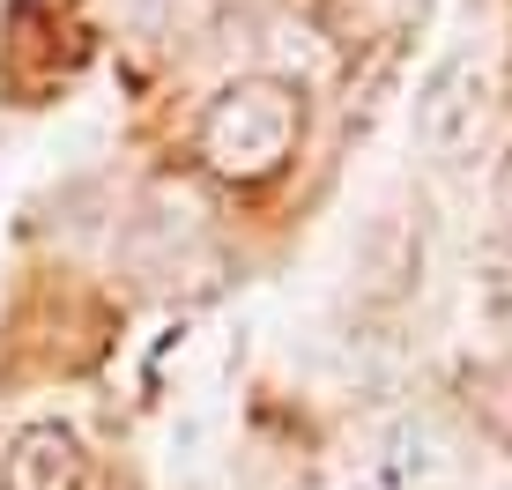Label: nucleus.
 Wrapping results in <instances>:
<instances>
[{
	"mask_svg": "<svg viewBox=\"0 0 512 490\" xmlns=\"http://www.w3.org/2000/svg\"><path fill=\"white\" fill-rule=\"evenodd\" d=\"M490 127H498V75H490V60L483 52H446L416 90L423 156L446 164V171H468L490 149Z\"/></svg>",
	"mask_w": 512,
	"mask_h": 490,
	"instance_id": "obj_2",
	"label": "nucleus"
},
{
	"mask_svg": "<svg viewBox=\"0 0 512 490\" xmlns=\"http://www.w3.org/2000/svg\"><path fill=\"white\" fill-rule=\"evenodd\" d=\"M305 142V90L290 75H238L231 90L208 97L201 112V164L231 186H268Z\"/></svg>",
	"mask_w": 512,
	"mask_h": 490,
	"instance_id": "obj_1",
	"label": "nucleus"
},
{
	"mask_svg": "<svg viewBox=\"0 0 512 490\" xmlns=\"http://www.w3.org/2000/svg\"><path fill=\"white\" fill-rule=\"evenodd\" d=\"M245 490H320V483H312L305 468H290V461H253Z\"/></svg>",
	"mask_w": 512,
	"mask_h": 490,
	"instance_id": "obj_5",
	"label": "nucleus"
},
{
	"mask_svg": "<svg viewBox=\"0 0 512 490\" xmlns=\"http://www.w3.org/2000/svg\"><path fill=\"white\" fill-rule=\"evenodd\" d=\"M372 490H468V439L431 409H394L372 431Z\"/></svg>",
	"mask_w": 512,
	"mask_h": 490,
	"instance_id": "obj_3",
	"label": "nucleus"
},
{
	"mask_svg": "<svg viewBox=\"0 0 512 490\" xmlns=\"http://www.w3.org/2000/svg\"><path fill=\"white\" fill-rule=\"evenodd\" d=\"M0 490H82V439L67 424H23L0 453Z\"/></svg>",
	"mask_w": 512,
	"mask_h": 490,
	"instance_id": "obj_4",
	"label": "nucleus"
}]
</instances>
